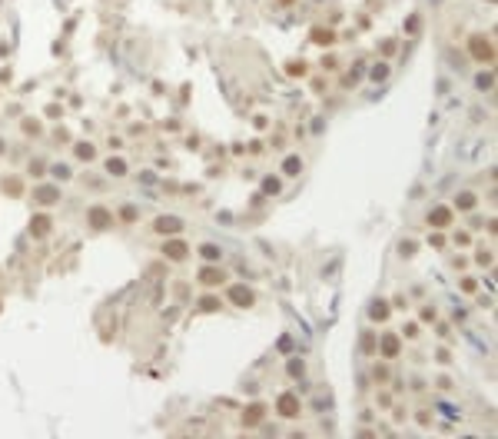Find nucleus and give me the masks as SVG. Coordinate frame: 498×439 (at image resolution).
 I'll list each match as a JSON object with an SVG mask.
<instances>
[{
    "mask_svg": "<svg viewBox=\"0 0 498 439\" xmlns=\"http://www.w3.org/2000/svg\"><path fill=\"white\" fill-rule=\"evenodd\" d=\"M276 409L286 416V420H293V416H299V400H295L293 393H282L279 402H276Z\"/></svg>",
    "mask_w": 498,
    "mask_h": 439,
    "instance_id": "obj_1",
    "label": "nucleus"
},
{
    "mask_svg": "<svg viewBox=\"0 0 498 439\" xmlns=\"http://www.w3.org/2000/svg\"><path fill=\"white\" fill-rule=\"evenodd\" d=\"M472 54H475V60H492L495 57V47H492V40H485V37H472Z\"/></svg>",
    "mask_w": 498,
    "mask_h": 439,
    "instance_id": "obj_2",
    "label": "nucleus"
},
{
    "mask_svg": "<svg viewBox=\"0 0 498 439\" xmlns=\"http://www.w3.org/2000/svg\"><path fill=\"white\" fill-rule=\"evenodd\" d=\"M229 300H233L236 306H253V293H249L246 286H233L229 289Z\"/></svg>",
    "mask_w": 498,
    "mask_h": 439,
    "instance_id": "obj_3",
    "label": "nucleus"
},
{
    "mask_svg": "<svg viewBox=\"0 0 498 439\" xmlns=\"http://www.w3.org/2000/svg\"><path fill=\"white\" fill-rule=\"evenodd\" d=\"M428 223H432V227H448V223H452V210H445V207L432 210L428 213Z\"/></svg>",
    "mask_w": 498,
    "mask_h": 439,
    "instance_id": "obj_4",
    "label": "nucleus"
},
{
    "mask_svg": "<svg viewBox=\"0 0 498 439\" xmlns=\"http://www.w3.org/2000/svg\"><path fill=\"white\" fill-rule=\"evenodd\" d=\"M90 223L96 229H103V227H110V223H113V216L107 210H100V207H93V210H90Z\"/></svg>",
    "mask_w": 498,
    "mask_h": 439,
    "instance_id": "obj_5",
    "label": "nucleus"
},
{
    "mask_svg": "<svg viewBox=\"0 0 498 439\" xmlns=\"http://www.w3.org/2000/svg\"><path fill=\"white\" fill-rule=\"evenodd\" d=\"M180 227H183V223H180L176 216H160V220H156V229H160V233H180Z\"/></svg>",
    "mask_w": 498,
    "mask_h": 439,
    "instance_id": "obj_6",
    "label": "nucleus"
},
{
    "mask_svg": "<svg viewBox=\"0 0 498 439\" xmlns=\"http://www.w3.org/2000/svg\"><path fill=\"white\" fill-rule=\"evenodd\" d=\"M200 280H203L206 286H216V283H222L226 276H222V269H213V267H206L203 273H200Z\"/></svg>",
    "mask_w": 498,
    "mask_h": 439,
    "instance_id": "obj_7",
    "label": "nucleus"
},
{
    "mask_svg": "<svg viewBox=\"0 0 498 439\" xmlns=\"http://www.w3.org/2000/svg\"><path fill=\"white\" fill-rule=\"evenodd\" d=\"M169 260H183L186 256V243H180V240H173V243H166V249H163Z\"/></svg>",
    "mask_w": 498,
    "mask_h": 439,
    "instance_id": "obj_8",
    "label": "nucleus"
},
{
    "mask_svg": "<svg viewBox=\"0 0 498 439\" xmlns=\"http://www.w3.org/2000/svg\"><path fill=\"white\" fill-rule=\"evenodd\" d=\"M309 37H313V43H322V47H329L332 40H335V34H332V30H322V27H315Z\"/></svg>",
    "mask_w": 498,
    "mask_h": 439,
    "instance_id": "obj_9",
    "label": "nucleus"
},
{
    "mask_svg": "<svg viewBox=\"0 0 498 439\" xmlns=\"http://www.w3.org/2000/svg\"><path fill=\"white\" fill-rule=\"evenodd\" d=\"M30 229H34V236H47V233H50V220H47V216H34Z\"/></svg>",
    "mask_w": 498,
    "mask_h": 439,
    "instance_id": "obj_10",
    "label": "nucleus"
},
{
    "mask_svg": "<svg viewBox=\"0 0 498 439\" xmlns=\"http://www.w3.org/2000/svg\"><path fill=\"white\" fill-rule=\"evenodd\" d=\"M242 420H246V426H256V422L262 420V406H249V409H246V416H242Z\"/></svg>",
    "mask_w": 498,
    "mask_h": 439,
    "instance_id": "obj_11",
    "label": "nucleus"
},
{
    "mask_svg": "<svg viewBox=\"0 0 498 439\" xmlns=\"http://www.w3.org/2000/svg\"><path fill=\"white\" fill-rule=\"evenodd\" d=\"M107 173H113V176H123V173H127V163H123V160H113V156H110V160H107Z\"/></svg>",
    "mask_w": 498,
    "mask_h": 439,
    "instance_id": "obj_12",
    "label": "nucleus"
},
{
    "mask_svg": "<svg viewBox=\"0 0 498 439\" xmlns=\"http://www.w3.org/2000/svg\"><path fill=\"white\" fill-rule=\"evenodd\" d=\"M382 353H386V356H395V353H399V340H395V336H386V340H382Z\"/></svg>",
    "mask_w": 498,
    "mask_h": 439,
    "instance_id": "obj_13",
    "label": "nucleus"
},
{
    "mask_svg": "<svg viewBox=\"0 0 498 439\" xmlns=\"http://www.w3.org/2000/svg\"><path fill=\"white\" fill-rule=\"evenodd\" d=\"M56 196H60V193H56L54 187H43V190H37V200H40V203H54Z\"/></svg>",
    "mask_w": 498,
    "mask_h": 439,
    "instance_id": "obj_14",
    "label": "nucleus"
},
{
    "mask_svg": "<svg viewBox=\"0 0 498 439\" xmlns=\"http://www.w3.org/2000/svg\"><path fill=\"white\" fill-rule=\"evenodd\" d=\"M282 170L289 173V176H295V173L302 170V163H299V156H289V160H286V163H282Z\"/></svg>",
    "mask_w": 498,
    "mask_h": 439,
    "instance_id": "obj_15",
    "label": "nucleus"
},
{
    "mask_svg": "<svg viewBox=\"0 0 498 439\" xmlns=\"http://www.w3.org/2000/svg\"><path fill=\"white\" fill-rule=\"evenodd\" d=\"M459 207L461 210H472V207H475V196H472V193H459Z\"/></svg>",
    "mask_w": 498,
    "mask_h": 439,
    "instance_id": "obj_16",
    "label": "nucleus"
},
{
    "mask_svg": "<svg viewBox=\"0 0 498 439\" xmlns=\"http://www.w3.org/2000/svg\"><path fill=\"white\" fill-rule=\"evenodd\" d=\"M386 316H388V306L386 303H375V306H372V320H386Z\"/></svg>",
    "mask_w": 498,
    "mask_h": 439,
    "instance_id": "obj_17",
    "label": "nucleus"
},
{
    "mask_svg": "<svg viewBox=\"0 0 498 439\" xmlns=\"http://www.w3.org/2000/svg\"><path fill=\"white\" fill-rule=\"evenodd\" d=\"M76 156H80V160H93V147L90 143H80V147H76Z\"/></svg>",
    "mask_w": 498,
    "mask_h": 439,
    "instance_id": "obj_18",
    "label": "nucleus"
},
{
    "mask_svg": "<svg viewBox=\"0 0 498 439\" xmlns=\"http://www.w3.org/2000/svg\"><path fill=\"white\" fill-rule=\"evenodd\" d=\"M203 256L209 260V263H213V260H220V249L213 247V243H206V247H203Z\"/></svg>",
    "mask_w": 498,
    "mask_h": 439,
    "instance_id": "obj_19",
    "label": "nucleus"
},
{
    "mask_svg": "<svg viewBox=\"0 0 498 439\" xmlns=\"http://www.w3.org/2000/svg\"><path fill=\"white\" fill-rule=\"evenodd\" d=\"M386 74H388V67H386V63H379V67L372 70V80H386Z\"/></svg>",
    "mask_w": 498,
    "mask_h": 439,
    "instance_id": "obj_20",
    "label": "nucleus"
},
{
    "mask_svg": "<svg viewBox=\"0 0 498 439\" xmlns=\"http://www.w3.org/2000/svg\"><path fill=\"white\" fill-rule=\"evenodd\" d=\"M289 74H299V76H302V74H306V67H302V60H299V63H289Z\"/></svg>",
    "mask_w": 498,
    "mask_h": 439,
    "instance_id": "obj_21",
    "label": "nucleus"
},
{
    "mask_svg": "<svg viewBox=\"0 0 498 439\" xmlns=\"http://www.w3.org/2000/svg\"><path fill=\"white\" fill-rule=\"evenodd\" d=\"M203 309H220V300H213V296H206V300H203Z\"/></svg>",
    "mask_w": 498,
    "mask_h": 439,
    "instance_id": "obj_22",
    "label": "nucleus"
},
{
    "mask_svg": "<svg viewBox=\"0 0 498 439\" xmlns=\"http://www.w3.org/2000/svg\"><path fill=\"white\" fill-rule=\"evenodd\" d=\"M282 3H293V0H282Z\"/></svg>",
    "mask_w": 498,
    "mask_h": 439,
    "instance_id": "obj_23",
    "label": "nucleus"
}]
</instances>
